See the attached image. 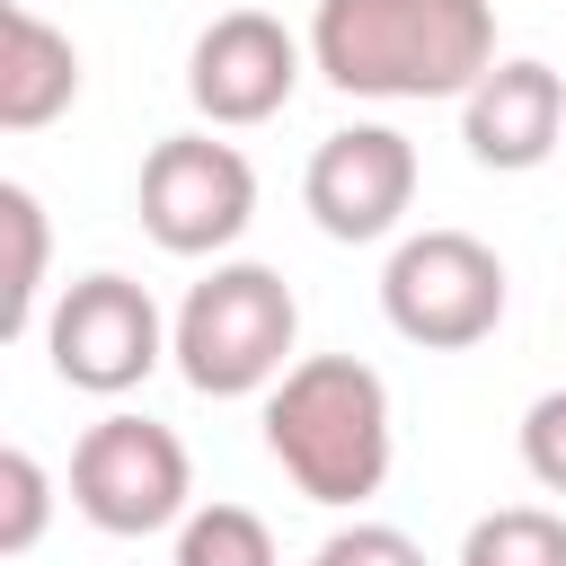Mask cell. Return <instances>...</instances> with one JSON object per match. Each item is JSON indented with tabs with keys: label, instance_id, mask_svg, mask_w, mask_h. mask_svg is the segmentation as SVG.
I'll return each instance as SVG.
<instances>
[{
	"label": "cell",
	"instance_id": "2e32d148",
	"mask_svg": "<svg viewBox=\"0 0 566 566\" xmlns=\"http://www.w3.org/2000/svg\"><path fill=\"white\" fill-rule=\"evenodd\" d=\"M310 566H424V548H416L398 522H345V531L318 539Z\"/></svg>",
	"mask_w": 566,
	"mask_h": 566
},
{
	"label": "cell",
	"instance_id": "8fae6325",
	"mask_svg": "<svg viewBox=\"0 0 566 566\" xmlns=\"http://www.w3.org/2000/svg\"><path fill=\"white\" fill-rule=\"evenodd\" d=\"M71 97H80V44L18 0L0 18V133H44L53 115H71Z\"/></svg>",
	"mask_w": 566,
	"mask_h": 566
},
{
	"label": "cell",
	"instance_id": "277c9868",
	"mask_svg": "<svg viewBox=\"0 0 566 566\" xmlns=\"http://www.w3.org/2000/svg\"><path fill=\"white\" fill-rule=\"evenodd\" d=\"M71 504L106 539H150L195 513V460L159 416H97L71 442Z\"/></svg>",
	"mask_w": 566,
	"mask_h": 566
},
{
	"label": "cell",
	"instance_id": "30bf717a",
	"mask_svg": "<svg viewBox=\"0 0 566 566\" xmlns=\"http://www.w3.org/2000/svg\"><path fill=\"white\" fill-rule=\"evenodd\" d=\"M460 142H469V159L495 168V177L539 168V159L566 142V80H557L548 62H531V53H504V62L460 97Z\"/></svg>",
	"mask_w": 566,
	"mask_h": 566
},
{
	"label": "cell",
	"instance_id": "4fadbf2b",
	"mask_svg": "<svg viewBox=\"0 0 566 566\" xmlns=\"http://www.w3.org/2000/svg\"><path fill=\"white\" fill-rule=\"evenodd\" d=\"M460 566H566V513L548 504H495L469 522Z\"/></svg>",
	"mask_w": 566,
	"mask_h": 566
},
{
	"label": "cell",
	"instance_id": "7c38bea8",
	"mask_svg": "<svg viewBox=\"0 0 566 566\" xmlns=\"http://www.w3.org/2000/svg\"><path fill=\"white\" fill-rule=\"evenodd\" d=\"M0 230H9V283H0V327L9 336H35L44 327V265H53V230H44V203L35 186H0Z\"/></svg>",
	"mask_w": 566,
	"mask_h": 566
},
{
	"label": "cell",
	"instance_id": "9a60e30c",
	"mask_svg": "<svg viewBox=\"0 0 566 566\" xmlns=\"http://www.w3.org/2000/svg\"><path fill=\"white\" fill-rule=\"evenodd\" d=\"M44 522H53V478H44V460L35 451H0V557H27L35 539H44Z\"/></svg>",
	"mask_w": 566,
	"mask_h": 566
},
{
	"label": "cell",
	"instance_id": "8992f818",
	"mask_svg": "<svg viewBox=\"0 0 566 566\" xmlns=\"http://www.w3.org/2000/svg\"><path fill=\"white\" fill-rule=\"evenodd\" d=\"M44 363H53L62 389L124 398V389H142L168 363V318H159V301L133 274L97 265V274L62 283V301L44 310Z\"/></svg>",
	"mask_w": 566,
	"mask_h": 566
},
{
	"label": "cell",
	"instance_id": "7a4b0ae2",
	"mask_svg": "<svg viewBox=\"0 0 566 566\" xmlns=\"http://www.w3.org/2000/svg\"><path fill=\"white\" fill-rule=\"evenodd\" d=\"M265 451L310 504H336V513L371 504L389 460H398L389 380L371 363H354V354H301L265 389Z\"/></svg>",
	"mask_w": 566,
	"mask_h": 566
},
{
	"label": "cell",
	"instance_id": "6da1fadb",
	"mask_svg": "<svg viewBox=\"0 0 566 566\" xmlns=\"http://www.w3.org/2000/svg\"><path fill=\"white\" fill-rule=\"evenodd\" d=\"M495 62V0H318L310 18V71L345 97H469Z\"/></svg>",
	"mask_w": 566,
	"mask_h": 566
},
{
	"label": "cell",
	"instance_id": "5b68a950",
	"mask_svg": "<svg viewBox=\"0 0 566 566\" xmlns=\"http://www.w3.org/2000/svg\"><path fill=\"white\" fill-rule=\"evenodd\" d=\"M380 310L424 354L486 345L495 318H504V256L486 239H469V230H416L380 265Z\"/></svg>",
	"mask_w": 566,
	"mask_h": 566
},
{
	"label": "cell",
	"instance_id": "52a82bcc",
	"mask_svg": "<svg viewBox=\"0 0 566 566\" xmlns=\"http://www.w3.org/2000/svg\"><path fill=\"white\" fill-rule=\"evenodd\" d=\"M133 203H142V230H150L168 256H221V248L256 221V168H248L239 142L168 133V142H150Z\"/></svg>",
	"mask_w": 566,
	"mask_h": 566
},
{
	"label": "cell",
	"instance_id": "ba28073f",
	"mask_svg": "<svg viewBox=\"0 0 566 566\" xmlns=\"http://www.w3.org/2000/svg\"><path fill=\"white\" fill-rule=\"evenodd\" d=\"M301 71H310V35H292L274 9H221L186 53V97L203 124L239 133V124L283 115Z\"/></svg>",
	"mask_w": 566,
	"mask_h": 566
},
{
	"label": "cell",
	"instance_id": "e0dca14e",
	"mask_svg": "<svg viewBox=\"0 0 566 566\" xmlns=\"http://www.w3.org/2000/svg\"><path fill=\"white\" fill-rule=\"evenodd\" d=\"M522 469H531L548 495H566V389L531 398V416H522Z\"/></svg>",
	"mask_w": 566,
	"mask_h": 566
},
{
	"label": "cell",
	"instance_id": "3957f363",
	"mask_svg": "<svg viewBox=\"0 0 566 566\" xmlns=\"http://www.w3.org/2000/svg\"><path fill=\"white\" fill-rule=\"evenodd\" d=\"M292 345H301V301L256 256L212 265L177 301V318H168V354H177L186 389H203V398H256V389H274L292 371Z\"/></svg>",
	"mask_w": 566,
	"mask_h": 566
},
{
	"label": "cell",
	"instance_id": "5bb4252c",
	"mask_svg": "<svg viewBox=\"0 0 566 566\" xmlns=\"http://www.w3.org/2000/svg\"><path fill=\"white\" fill-rule=\"evenodd\" d=\"M168 566H283V557H274L265 513H248V504H195V513L177 522Z\"/></svg>",
	"mask_w": 566,
	"mask_h": 566
},
{
	"label": "cell",
	"instance_id": "9c48e42d",
	"mask_svg": "<svg viewBox=\"0 0 566 566\" xmlns=\"http://www.w3.org/2000/svg\"><path fill=\"white\" fill-rule=\"evenodd\" d=\"M301 203L345 248L389 239L407 221V203H416V142L398 124H345V133H327L310 150V168H301Z\"/></svg>",
	"mask_w": 566,
	"mask_h": 566
}]
</instances>
